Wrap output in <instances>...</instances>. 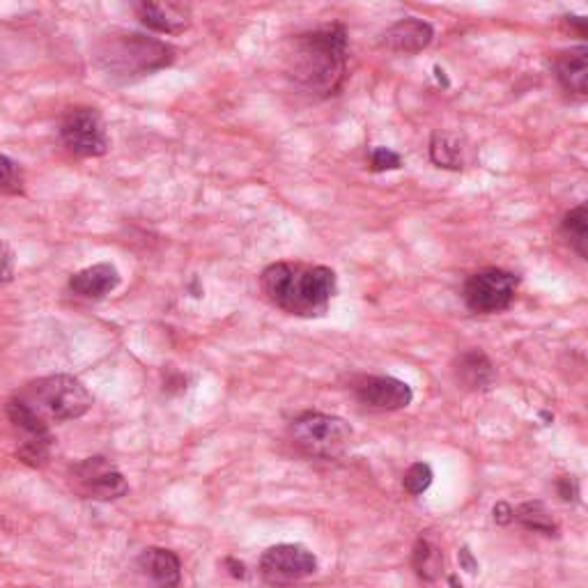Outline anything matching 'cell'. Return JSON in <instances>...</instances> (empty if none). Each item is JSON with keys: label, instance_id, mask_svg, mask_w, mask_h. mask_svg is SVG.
Listing matches in <instances>:
<instances>
[{"label": "cell", "instance_id": "e0dca14e", "mask_svg": "<svg viewBox=\"0 0 588 588\" xmlns=\"http://www.w3.org/2000/svg\"><path fill=\"white\" fill-rule=\"evenodd\" d=\"M453 373L469 391H487L494 384V366L481 350L462 352L453 363Z\"/></svg>", "mask_w": 588, "mask_h": 588}, {"label": "cell", "instance_id": "30bf717a", "mask_svg": "<svg viewBox=\"0 0 588 588\" xmlns=\"http://www.w3.org/2000/svg\"><path fill=\"white\" fill-rule=\"evenodd\" d=\"M317 559L301 545H276L262 554L260 572L269 584L283 586L315 575Z\"/></svg>", "mask_w": 588, "mask_h": 588}, {"label": "cell", "instance_id": "cb8c5ba5", "mask_svg": "<svg viewBox=\"0 0 588 588\" xmlns=\"http://www.w3.org/2000/svg\"><path fill=\"white\" fill-rule=\"evenodd\" d=\"M402 166V157L389 147H375L370 154V170L373 173H386V170H398Z\"/></svg>", "mask_w": 588, "mask_h": 588}, {"label": "cell", "instance_id": "277c9868", "mask_svg": "<svg viewBox=\"0 0 588 588\" xmlns=\"http://www.w3.org/2000/svg\"><path fill=\"white\" fill-rule=\"evenodd\" d=\"M30 412H35L44 423L72 421L90 412L92 396L88 389L72 375H51L28 384V389L17 396Z\"/></svg>", "mask_w": 588, "mask_h": 588}, {"label": "cell", "instance_id": "2e32d148", "mask_svg": "<svg viewBox=\"0 0 588 588\" xmlns=\"http://www.w3.org/2000/svg\"><path fill=\"white\" fill-rule=\"evenodd\" d=\"M554 72L561 88L570 95L584 97L588 90V49L575 46V49L559 51L554 58Z\"/></svg>", "mask_w": 588, "mask_h": 588}, {"label": "cell", "instance_id": "83f0119b", "mask_svg": "<svg viewBox=\"0 0 588 588\" xmlns=\"http://www.w3.org/2000/svg\"><path fill=\"white\" fill-rule=\"evenodd\" d=\"M458 556H460V566H462L464 570H467V572H476V570H478V563H476L474 556H471V552H469L467 547H462Z\"/></svg>", "mask_w": 588, "mask_h": 588}, {"label": "cell", "instance_id": "4316f807", "mask_svg": "<svg viewBox=\"0 0 588 588\" xmlns=\"http://www.w3.org/2000/svg\"><path fill=\"white\" fill-rule=\"evenodd\" d=\"M494 522H497V524L515 522V508L508 506L506 501H499V504L494 506Z\"/></svg>", "mask_w": 588, "mask_h": 588}, {"label": "cell", "instance_id": "f1b7e54d", "mask_svg": "<svg viewBox=\"0 0 588 588\" xmlns=\"http://www.w3.org/2000/svg\"><path fill=\"white\" fill-rule=\"evenodd\" d=\"M226 566L230 568V575H232V577L244 579V575H246V572H244V563H239V561H235V559H228V561H226Z\"/></svg>", "mask_w": 588, "mask_h": 588}, {"label": "cell", "instance_id": "6da1fadb", "mask_svg": "<svg viewBox=\"0 0 588 588\" xmlns=\"http://www.w3.org/2000/svg\"><path fill=\"white\" fill-rule=\"evenodd\" d=\"M285 72L297 88L317 99L343 90L347 79V30L340 23L294 35L285 51Z\"/></svg>", "mask_w": 588, "mask_h": 588}, {"label": "cell", "instance_id": "3957f363", "mask_svg": "<svg viewBox=\"0 0 588 588\" xmlns=\"http://www.w3.org/2000/svg\"><path fill=\"white\" fill-rule=\"evenodd\" d=\"M175 49L157 37L138 33L106 35L97 44V65L113 81L127 83L141 76H150L159 69L173 65Z\"/></svg>", "mask_w": 588, "mask_h": 588}, {"label": "cell", "instance_id": "7c38bea8", "mask_svg": "<svg viewBox=\"0 0 588 588\" xmlns=\"http://www.w3.org/2000/svg\"><path fill=\"white\" fill-rule=\"evenodd\" d=\"M138 21L154 33L180 35L191 26L189 5L175 3V0H143L134 5Z\"/></svg>", "mask_w": 588, "mask_h": 588}, {"label": "cell", "instance_id": "5bb4252c", "mask_svg": "<svg viewBox=\"0 0 588 588\" xmlns=\"http://www.w3.org/2000/svg\"><path fill=\"white\" fill-rule=\"evenodd\" d=\"M120 285V272L111 262L85 267L69 278V290L83 299H104Z\"/></svg>", "mask_w": 588, "mask_h": 588}, {"label": "cell", "instance_id": "5b68a950", "mask_svg": "<svg viewBox=\"0 0 588 588\" xmlns=\"http://www.w3.org/2000/svg\"><path fill=\"white\" fill-rule=\"evenodd\" d=\"M352 435L354 432L345 419L322 412L301 414L290 425L292 444L311 458H340L350 446Z\"/></svg>", "mask_w": 588, "mask_h": 588}, {"label": "cell", "instance_id": "d4e9b609", "mask_svg": "<svg viewBox=\"0 0 588 588\" xmlns=\"http://www.w3.org/2000/svg\"><path fill=\"white\" fill-rule=\"evenodd\" d=\"M17 272V255L7 242H0V283H10Z\"/></svg>", "mask_w": 588, "mask_h": 588}, {"label": "cell", "instance_id": "8992f818", "mask_svg": "<svg viewBox=\"0 0 588 588\" xmlns=\"http://www.w3.org/2000/svg\"><path fill=\"white\" fill-rule=\"evenodd\" d=\"M517 288H520V276L506 272V269H483L467 278L464 283V301L469 311L492 315L510 308L515 301Z\"/></svg>", "mask_w": 588, "mask_h": 588}, {"label": "cell", "instance_id": "7402d4cb", "mask_svg": "<svg viewBox=\"0 0 588 588\" xmlns=\"http://www.w3.org/2000/svg\"><path fill=\"white\" fill-rule=\"evenodd\" d=\"M23 173L10 157L0 154V196H21Z\"/></svg>", "mask_w": 588, "mask_h": 588}, {"label": "cell", "instance_id": "44dd1931", "mask_svg": "<svg viewBox=\"0 0 588 588\" xmlns=\"http://www.w3.org/2000/svg\"><path fill=\"white\" fill-rule=\"evenodd\" d=\"M515 520L529 531L545 533V536H554L556 533V522L549 515V510L540 504V501H529V504H522L515 508Z\"/></svg>", "mask_w": 588, "mask_h": 588}, {"label": "cell", "instance_id": "ba28073f", "mask_svg": "<svg viewBox=\"0 0 588 588\" xmlns=\"http://www.w3.org/2000/svg\"><path fill=\"white\" fill-rule=\"evenodd\" d=\"M7 416H10V423L14 430L19 432V448L17 458L28 464V467L40 469L51 458V446H53V435L49 430V423H44L40 416L23 405L19 398L10 400L7 405Z\"/></svg>", "mask_w": 588, "mask_h": 588}, {"label": "cell", "instance_id": "7a4b0ae2", "mask_svg": "<svg viewBox=\"0 0 588 588\" xmlns=\"http://www.w3.org/2000/svg\"><path fill=\"white\" fill-rule=\"evenodd\" d=\"M260 283L276 308L297 317L327 315L338 292L334 269L306 262H274L262 272Z\"/></svg>", "mask_w": 588, "mask_h": 588}, {"label": "cell", "instance_id": "f546056e", "mask_svg": "<svg viewBox=\"0 0 588 588\" xmlns=\"http://www.w3.org/2000/svg\"><path fill=\"white\" fill-rule=\"evenodd\" d=\"M451 584L453 588H462V584H458V577H451Z\"/></svg>", "mask_w": 588, "mask_h": 588}, {"label": "cell", "instance_id": "9c48e42d", "mask_svg": "<svg viewBox=\"0 0 588 588\" xmlns=\"http://www.w3.org/2000/svg\"><path fill=\"white\" fill-rule=\"evenodd\" d=\"M72 481L85 499L115 501L129 492L127 478L111 460L95 455L72 467Z\"/></svg>", "mask_w": 588, "mask_h": 588}, {"label": "cell", "instance_id": "9a60e30c", "mask_svg": "<svg viewBox=\"0 0 588 588\" xmlns=\"http://www.w3.org/2000/svg\"><path fill=\"white\" fill-rule=\"evenodd\" d=\"M138 570L157 588H177L182 579V563L170 549L150 547L138 556Z\"/></svg>", "mask_w": 588, "mask_h": 588}, {"label": "cell", "instance_id": "484cf974", "mask_svg": "<svg viewBox=\"0 0 588 588\" xmlns=\"http://www.w3.org/2000/svg\"><path fill=\"white\" fill-rule=\"evenodd\" d=\"M556 492L563 501H577L579 497V483L572 476H561L556 481Z\"/></svg>", "mask_w": 588, "mask_h": 588}, {"label": "cell", "instance_id": "d6986e66", "mask_svg": "<svg viewBox=\"0 0 588 588\" xmlns=\"http://www.w3.org/2000/svg\"><path fill=\"white\" fill-rule=\"evenodd\" d=\"M412 566L416 570V575L425 579V582H435V579H439L441 570H444V554H441V549L437 545H432L430 540L421 538L414 547Z\"/></svg>", "mask_w": 588, "mask_h": 588}, {"label": "cell", "instance_id": "603a6c76", "mask_svg": "<svg viewBox=\"0 0 588 588\" xmlns=\"http://www.w3.org/2000/svg\"><path fill=\"white\" fill-rule=\"evenodd\" d=\"M432 478H435V474H432L430 464L416 462L405 471L402 487H405V492L412 494V497H419V494H423L432 485Z\"/></svg>", "mask_w": 588, "mask_h": 588}, {"label": "cell", "instance_id": "ffe728a7", "mask_svg": "<svg viewBox=\"0 0 588 588\" xmlns=\"http://www.w3.org/2000/svg\"><path fill=\"white\" fill-rule=\"evenodd\" d=\"M561 232L568 239V244L579 253V258L586 260V244H588V210L586 205H577L570 210L561 221Z\"/></svg>", "mask_w": 588, "mask_h": 588}, {"label": "cell", "instance_id": "8fae6325", "mask_svg": "<svg viewBox=\"0 0 588 588\" xmlns=\"http://www.w3.org/2000/svg\"><path fill=\"white\" fill-rule=\"evenodd\" d=\"M354 393L370 409H379V412H396V409H405L412 405L414 391L407 382H402L398 377H363L361 382L354 386Z\"/></svg>", "mask_w": 588, "mask_h": 588}, {"label": "cell", "instance_id": "52a82bcc", "mask_svg": "<svg viewBox=\"0 0 588 588\" xmlns=\"http://www.w3.org/2000/svg\"><path fill=\"white\" fill-rule=\"evenodd\" d=\"M60 141L76 157L90 159L108 152V136L102 115L95 108H72L60 122Z\"/></svg>", "mask_w": 588, "mask_h": 588}, {"label": "cell", "instance_id": "4fadbf2b", "mask_svg": "<svg viewBox=\"0 0 588 588\" xmlns=\"http://www.w3.org/2000/svg\"><path fill=\"white\" fill-rule=\"evenodd\" d=\"M432 40H435V28H432L428 21L407 17V19L396 21L393 26L384 30L382 46H386L389 51L414 56V53H421L428 49Z\"/></svg>", "mask_w": 588, "mask_h": 588}, {"label": "cell", "instance_id": "ac0fdd59", "mask_svg": "<svg viewBox=\"0 0 588 588\" xmlns=\"http://www.w3.org/2000/svg\"><path fill=\"white\" fill-rule=\"evenodd\" d=\"M430 159L437 168L462 170L464 168V147L458 136L435 134L430 141Z\"/></svg>", "mask_w": 588, "mask_h": 588}]
</instances>
